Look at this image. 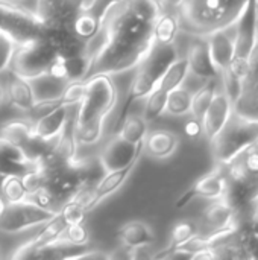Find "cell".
<instances>
[{
    "label": "cell",
    "instance_id": "42",
    "mask_svg": "<svg viewBox=\"0 0 258 260\" xmlns=\"http://www.w3.org/2000/svg\"><path fill=\"white\" fill-rule=\"evenodd\" d=\"M64 239L71 242L73 245H85L88 242V232L82 224H68L64 230Z\"/></svg>",
    "mask_w": 258,
    "mask_h": 260
},
{
    "label": "cell",
    "instance_id": "38",
    "mask_svg": "<svg viewBox=\"0 0 258 260\" xmlns=\"http://www.w3.org/2000/svg\"><path fill=\"white\" fill-rule=\"evenodd\" d=\"M59 213L64 216L67 224H82L88 212L85 210V207L81 203H78L76 200L71 198L62 206Z\"/></svg>",
    "mask_w": 258,
    "mask_h": 260
},
{
    "label": "cell",
    "instance_id": "50",
    "mask_svg": "<svg viewBox=\"0 0 258 260\" xmlns=\"http://www.w3.org/2000/svg\"><path fill=\"white\" fill-rule=\"evenodd\" d=\"M5 177H6V175H3V174L0 172V189H2V183H3V180H5Z\"/></svg>",
    "mask_w": 258,
    "mask_h": 260
},
{
    "label": "cell",
    "instance_id": "36",
    "mask_svg": "<svg viewBox=\"0 0 258 260\" xmlns=\"http://www.w3.org/2000/svg\"><path fill=\"white\" fill-rule=\"evenodd\" d=\"M195 236H196V225H195L193 222H179V224H176L175 229L172 230V241H170V245H169L164 251L158 253L155 257H157V259H158V257H166L167 253H170L172 250H175V248H178V247L187 244V242H189L192 238H195Z\"/></svg>",
    "mask_w": 258,
    "mask_h": 260
},
{
    "label": "cell",
    "instance_id": "30",
    "mask_svg": "<svg viewBox=\"0 0 258 260\" xmlns=\"http://www.w3.org/2000/svg\"><path fill=\"white\" fill-rule=\"evenodd\" d=\"M189 75V62L187 58H176L170 67L166 70V73L163 75L161 81L158 82V87L163 88L164 91L170 93L172 90L178 88L182 85V82L186 81Z\"/></svg>",
    "mask_w": 258,
    "mask_h": 260
},
{
    "label": "cell",
    "instance_id": "51",
    "mask_svg": "<svg viewBox=\"0 0 258 260\" xmlns=\"http://www.w3.org/2000/svg\"><path fill=\"white\" fill-rule=\"evenodd\" d=\"M255 12H257V17H258V0H255Z\"/></svg>",
    "mask_w": 258,
    "mask_h": 260
},
{
    "label": "cell",
    "instance_id": "47",
    "mask_svg": "<svg viewBox=\"0 0 258 260\" xmlns=\"http://www.w3.org/2000/svg\"><path fill=\"white\" fill-rule=\"evenodd\" d=\"M3 99H5V88H3L2 84H0V105H2V102H3Z\"/></svg>",
    "mask_w": 258,
    "mask_h": 260
},
{
    "label": "cell",
    "instance_id": "35",
    "mask_svg": "<svg viewBox=\"0 0 258 260\" xmlns=\"http://www.w3.org/2000/svg\"><path fill=\"white\" fill-rule=\"evenodd\" d=\"M167 91L160 88L158 85L146 96L148 102L144 107V120L146 122H154L158 119L164 111H166V102H167Z\"/></svg>",
    "mask_w": 258,
    "mask_h": 260
},
{
    "label": "cell",
    "instance_id": "15",
    "mask_svg": "<svg viewBox=\"0 0 258 260\" xmlns=\"http://www.w3.org/2000/svg\"><path fill=\"white\" fill-rule=\"evenodd\" d=\"M233 111L258 120V59L251 61L249 72L242 81V93L233 104Z\"/></svg>",
    "mask_w": 258,
    "mask_h": 260
},
{
    "label": "cell",
    "instance_id": "11",
    "mask_svg": "<svg viewBox=\"0 0 258 260\" xmlns=\"http://www.w3.org/2000/svg\"><path fill=\"white\" fill-rule=\"evenodd\" d=\"M41 37L50 43L58 58H67L88 52V41L76 35L73 24H43Z\"/></svg>",
    "mask_w": 258,
    "mask_h": 260
},
{
    "label": "cell",
    "instance_id": "46",
    "mask_svg": "<svg viewBox=\"0 0 258 260\" xmlns=\"http://www.w3.org/2000/svg\"><path fill=\"white\" fill-rule=\"evenodd\" d=\"M6 204H8V203H6V201H5V198H3V197L0 195V213H2L3 210H5Z\"/></svg>",
    "mask_w": 258,
    "mask_h": 260
},
{
    "label": "cell",
    "instance_id": "26",
    "mask_svg": "<svg viewBox=\"0 0 258 260\" xmlns=\"http://www.w3.org/2000/svg\"><path fill=\"white\" fill-rule=\"evenodd\" d=\"M33 123L23 120V119H14L2 125L0 128V137L8 140L9 143L18 146L23 149L29 140L33 137Z\"/></svg>",
    "mask_w": 258,
    "mask_h": 260
},
{
    "label": "cell",
    "instance_id": "25",
    "mask_svg": "<svg viewBox=\"0 0 258 260\" xmlns=\"http://www.w3.org/2000/svg\"><path fill=\"white\" fill-rule=\"evenodd\" d=\"M8 94L9 99L12 102V105L21 111L29 113L32 110V107L35 105V96H33V90L32 85L29 82L27 78L18 76L15 73H12L11 79L8 81Z\"/></svg>",
    "mask_w": 258,
    "mask_h": 260
},
{
    "label": "cell",
    "instance_id": "21",
    "mask_svg": "<svg viewBox=\"0 0 258 260\" xmlns=\"http://www.w3.org/2000/svg\"><path fill=\"white\" fill-rule=\"evenodd\" d=\"M68 119V105L61 104L47 114L38 117L33 123V134L43 140H53L62 131Z\"/></svg>",
    "mask_w": 258,
    "mask_h": 260
},
{
    "label": "cell",
    "instance_id": "53",
    "mask_svg": "<svg viewBox=\"0 0 258 260\" xmlns=\"http://www.w3.org/2000/svg\"><path fill=\"white\" fill-rule=\"evenodd\" d=\"M257 37H258V20H257Z\"/></svg>",
    "mask_w": 258,
    "mask_h": 260
},
{
    "label": "cell",
    "instance_id": "54",
    "mask_svg": "<svg viewBox=\"0 0 258 260\" xmlns=\"http://www.w3.org/2000/svg\"><path fill=\"white\" fill-rule=\"evenodd\" d=\"M17 2H18V0H17Z\"/></svg>",
    "mask_w": 258,
    "mask_h": 260
},
{
    "label": "cell",
    "instance_id": "52",
    "mask_svg": "<svg viewBox=\"0 0 258 260\" xmlns=\"http://www.w3.org/2000/svg\"><path fill=\"white\" fill-rule=\"evenodd\" d=\"M254 146H255V148H257V149H258V140H257V142H255V145H254Z\"/></svg>",
    "mask_w": 258,
    "mask_h": 260
},
{
    "label": "cell",
    "instance_id": "43",
    "mask_svg": "<svg viewBox=\"0 0 258 260\" xmlns=\"http://www.w3.org/2000/svg\"><path fill=\"white\" fill-rule=\"evenodd\" d=\"M204 133V128H202V120L199 119H192L186 123V134L187 137L190 139H198L201 134Z\"/></svg>",
    "mask_w": 258,
    "mask_h": 260
},
{
    "label": "cell",
    "instance_id": "2",
    "mask_svg": "<svg viewBox=\"0 0 258 260\" xmlns=\"http://www.w3.org/2000/svg\"><path fill=\"white\" fill-rule=\"evenodd\" d=\"M85 82V93L75 117V136L78 143L91 145L102 136L103 122L117 102V90L109 75H94Z\"/></svg>",
    "mask_w": 258,
    "mask_h": 260
},
{
    "label": "cell",
    "instance_id": "27",
    "mask_svg": "<svg viewBox=\"0 0 258 260\" xmlns=\"http://www.w3.org/2000/svg\"><path fill=\"white\" fill-rule=\"evenodd\" d=\"M178 32H179V21H178L176 14L161 12L160 17L157 18L155 27H154L155 43H161V44L175 43Z\"/></svg>",
    "mask_w": 258,
    "mask_h": 260
},
{
    "label": "cell",
    "instance_id": "16",
    "mask_svg": "<svg viewBox=\"0 0 258 260\" xmlns=\"http://www.w3.org/2000/svg\"><path fill=\"white\" fill-rule=\"evenodd\" d=\"M231 114L233 102L230 101V98L225 94V91L216 93L202 117V128L208 140H213L217 136V133L225 126Z\"/></svg>",
    "mask_w": 258,
    "mask_h": 260
},
{
    "label": "cell",
    "instance_id": "1",
    "mask_svg": "<svg viewBox=\"0 0 258 260\" xmlns=\"http://www.w3.org/2000/svg\"><path fill=\"white\" fill-rule=\"evenodd\" d=\"M163 12L158 0H111L100 14V38L90 50L88 78L94 75H117L140 64L154 40L157 18Z\"/></svg>",
    "mask_w": 258,
    "mask_h": 260
},
{
    "label": "cell",
    "instance_id": "24",
    "mask_svg": "<svg viewBox=\"0 0 258 260\" xmlns=\"http://www.w3.org/2000/svg\"><path fill=\"white\" fill-rule=\"evenodd\" d=\"M119 238H120L122 245L129 250L148 247L155 239L152 229L141 221H131L125 224L119 232Z\"/></svg>",
    "mask_w": 258,
    "mask_h": 260
},
{
    "label": "cell",
    "instance_id": "12",
    "mask_svg": "<svg viewBox=\"0 0 258 260\" xmlns=\"http://www.w3.org/2000/svg\"><path fill=\"white\" fill-rule=\"evenodd\" d=\"M144 151L143 143H129L120 136L111 139L102 149L99 155V163L103 168L105 172L120 169L134 160H138L141 157V152Z\"/></svg>",
    "mask_w": 258,
    "mask_h": 260
},
{
    "label": "cell",
    "instance_id": "23",
    "mask_svg": "<svg viewBox=\"0 0 258 260\" xmlns=\"http://www.w3.org/2000/svg\"><path fill=\"white\" fill-rule=\"evenodd\" d=\"M178 143H179V140H178L176 134L166 131V129H157V131H152L151 134H148V137H144L143 148L148 151V154L151 157L166 158L176 151Z\"/></svg>",
    "mask_w": 258,
    "mask_h": 260
},
{
    "label": "cell",
    "instance_id": "48",
    "mask_svg": "<svg viewBox=\"0 0 258 260\" xmlns=\"http://www.w3.org/2000/svg\"><path fill=\"white\" fill-rule=\"evenodd\" d=\"M161 5H172L173 3V0H158Z\"/></svg>",
    "mask_w": 258,
    "mask_h": 260
},
{
    "label": "cell",
    "instance_id": "29",
    "mask_svg": "<svg viewBox=\"0 0 258 260\" xmlns=\"http://www.w3.org/2000/svg\"><path fill=\"white\" fill-rule=\"evenodd\" d=\"M99 27H100V15H97L91 9H85L79 12L73 21V30L76 32L78 37L88 41V44L97 35Z\"/></svg>",
    "mask_w": 258,
    "mask_h": 260
},
{
    "label": "cell",
    "instance_id": "19",
    "mask_svg": "<svg viewBox=\"0 0 258 260\" xmlns=\"http://www.w3.org/2000/svg\"><path fill=\"white\" fill-rule=\"evenodd\" d=\"M187 62H189V72H192L195 76L201 79H216L220 73L217 67L214 66L208 44L207 41H196L190 46L187 53Z\"/></svg>",
    "mask_w": 258,
    "mask_h": 260
},
{
    "label": "cell",
    "instance_id": "5",
    "mask_svg": "<svg viewBox=\"0 0 258 260\" xmlns=\"http://www.w3.org/2000/svg\"><path fill=\"white\" fill-rule=\"evenodd\" d=\"M258 140V120L243 117L233 111L225 126L211 140L213 155L222 165H230L245 149Z\"/></svg>",
    "mask_w": 258,
    "mask_h": 260
},
{
    "label": "cell",
    "instance_id": "45",
    "mask_svg": "<svg viewBox=\"0 0 258 260\" xmlns=\"http://www.w3.org/2000/svg\"><path fill=\"white\" fill-rule=\"evenodd\" d=\"M251 235L258 239V215H254L252 222H251Z\"/></svg>",
    "mask_w": 258,
    "mask_h": 260
},
{
    "label": "cell",
    "instance_id": "22",
    "mask_svg": "<svg viewBox=\"0 0 258 260\" xmlns=\"http://www.w3.org/2000/svg\"><path fill=\"white\" fill-rule=\"evenodd\" d=\"M32 90H33V96L35 101H52V99H61L68 81L58 78L55 75H52L50 72L38 75L35 78L29 79Z\"/></svg>",
    "mask_w": 258,
    "mask_h": 260
},
{
    "label": "cell",
    "instance_id": "7",
    "mask_svg": "<svg viewBox=\"0 0 258 260\" xmlns=\"http://www.w3.org/2000/svg\"><path fill=\"white\" fill-rule=\"evenodd\" d=\"M0 30L21 44L41 35L43 21L35 11L17 3V0H0Z\"/></svg>",
    "mask_w": 258,
    "mask_h": 260
},
{
    "label": "cell",
    "instance_id": "6",
    "mask_svg": "<svg viewBox=\"0 0 258 260\" xmlns=\"http://www.w3.org/2000/svg\"><path fill=\"white\" fill-rule=\"evenodd\" d=\"M56 59L58 55L50 43L40 35L38 38L15 46L9 67L12 69V73L30 79L47 73Z\"/></svg>",
    "mask_w": 258,
    "mask_h": 260
},
{
    "label": "cell",
    "instance_id": "34",
    "mask_svg": "<svg viewBox=\"0 0 258 260\" xmlns=\"http://www.w3.org/2000/svg\"><path fill=\"white\" fill-rule=\"evenodd\" d=\"M192 107V93L182 87H178L172 90L167 94V102H166V111L172 116H184L190 113Z\"/></svg>",
    "mask_w": 258,
    "mask_h": 260
},
{
    "label": "cell",
    "instance_id": "14",
    "mask_svg": "<svg viewBox=\"0 0 258 260\" xmlns=\"http://www.w3.org/2000/svg\"><path fill=\"white\" fill-rule=\"evenodd\" d=\"M227 189H228V184H227L225 177L222 175L220 171H214V172L205 175L204 178H201L190 190H187L176 201V207L182 209L195 198H207V200L224 198L227 193Z\"/></svg>",
    "mask_w": 258,
    "mask_h": 260
},
{
    "label": "cell",
    "instance_id": "40",
    "mask_svg": "<svg viewBox=\"0 0 258 260\" xmlns=\"http://www.w3.org/2000/svg\"><path fill=\"white\" fill-rule=\"evenodd\" d=\"M17 43L3 30H0V73L5 72L11 66V59L14 55Z\"/></svg>",
    "mask_w": 258,
    "mask_h": 260
},
{
    "label": "cell",
    "instance_id": "28",
    "mask_svg": "<svg viewBox=\"0 0 258 260\" xmlns=\"http://www.w3.org/2000/svg\"><path fill=\"white\" fill-rule=\"evenodd\" d=\"M233 218L234 210L227 201H224V198H219V201H214L205 209V221L214 230L233 225Z\"/></svg>",
    "mask_w": 258,
    "mask_h": 260
},
{
    "label": "cell",
    "instance_id": "18",
    "mask_svg": "<svg viewBox=\"0 0 258 260\" xmlns=\"http://www.w3.org/2000/svg\"><path fill=\"white\" fill-rule=\"evenodd\" d=\"M35 168L36 163L29 160L18 146L0 137V172L3 175L23 177Z\"/></svg>",
    "mask_w": 258,
    "mask_h": 260
},
{
    "label": "cell",
    "instance_id": "4",
    "mask_svg": "<svg viewBox=\"0 0 258 260\" xmlns=\"http://www.w3.org/2000/svg\"><path fill=\"white\" fill-rule=\"evenodd\" d=\"M178 58V52L173 43L170 44H161V43H154L146 56L140 61L138 64V72L135 73L129 88H128V96L125 101V105L122 108L120 117H119V126L126 117V113L129 107L138 101L146 98L161 81L163 75L166 70L170 67V64Z\"/></svg>",
    "mask_w": 258,
    "mask_h": 260
},
{
    "label": "cell",
    "instance_id": "37",
    "mask_svg": "<svg viewBox=\"0 0 258 260\" xmlns=\"http://www.w3.org/2000/svg\"><path fill=\"white\" fill-rule=\"evenodd\" d=\"M211 251L214 253L216 259H249V257H252V253L248 251L245 247L233 245L228 242L217 244V245L211 247Z\"/></svg>",
    "mask_w": 258,
    "mask_h": 260
},
{
    "label": "cell",
    "instance_id": "10",
    "mask_svg": "<svg viewBox=\"0 0 258 260\" xmlns=\"http://www.w3.org/2000/svg\"><path fill=\"white\" fill-rule=\"evenodd\" d=\"M94 0H36L35 12L43 24H73L79 12L90 9Z\"/></svg>",
    "mask_w": 258,
    "mask_h": 260
},
{
    "label": "cell",
    "instance_id": "3",
    "mask_svg": "<svg viewBox=\"0 0 258 260\" xmlns=\"http://www.w3.org/2000/svg\"><path fill=\"white\" fill-rule=\"evenodd\" d=\"M248 0H173L179 29L192 35L208 37L233 24Z\"/></svg>",
    "mask_w": 258,
    "mask_h": 260
},
{
    "label": "cell",
    "instance_id": "9",
    "mask_svg": "<svg viewBox=\"0 0 258 260\" xmlns=\"http://www.w3.org/2000/svg\"><path fill=\"white\" fill-rule=\"evenodd\" d=\"M55 215V212L43 209L27 200L6 204L5 210L0 213V230L3 233H20L26 229L46 224Z\"/></svg>",
    "mask_w": 258,
    "mask_h": 260
},
{
    "label": "cell",
    "instance_id": "20",
    "mask_svg": "<svg viewBox=\"0 0 258 260\" xmlns=\"http://www.w3.org/2000/svg\"><path fill=\"white\" fill-rule=\"evenodd\" d=\"M90 66H91V56L88 52H85V53H79V55H73L67 58H58L49 72L68 82L84 81L88 76Z\"/></svg>",
    "mask_w": 258,
    "mask_h": 260
},
{
    "label": "cell",
    "instance_id": "39",
    "mask_svg": "<svg viewBox=\"0 0 258 260\" xmlns=\"http://www.w3.org/2000/svg\"><path fill=\"white\" fill-rule=\"evenodd\" d=\"M220 76L224 79V87H225V94L230 98V101L234 104L240 93H242V79L228 67L225 70L220 72Z\"/></svg>",
    "mask_w": 258,
    "mask_h": 260
},
{
    "label": "cell",
    "instance_id": "8",
    "mask_svg": "<svg viewBox=\"0 0 258 260\" xmlns=\"http://www.w3.org/2000/svg\"><path fill=\"white\" fill-rule=\"evenodd\" d=\"M257 12L255 0H248L242 14L236 20V43H234V56L230 69L243 81L249 72V59L252 49L257 41Z\"/></svg>",
    "mask_w": 258,
    "mask_h": 260
},
{
    "label": "cell",
    "instance_id": "32",
    "mask_svg": "<svg viewBox=\"0 0 258 260\" xmlns=\"http://www.w3.org/2000/svg\"><path fill=\"white\" fill-rule=\"evenodd\" d=\"M216 94V79H208L205 85H202L195 94H192V107L190 113L195 119L202 120L207 108L210 107L213 98Z\"/></svg>",
    "mask_w": 258,
    "mask_h": 260
},
{
    "label": "cell",
    "instance_id": "41",
    "mask_svg": "<svg viewBox=\"0 0 258 260\" xmlns=\"http://www.w3.org/2000/svg\"><path fill=\"white\" fill-rule=\"evenodd\" d=\"M85 87H87L85 79L84 81H71V82H68L64 93H62V96H61L62 104H65V105L79 104V101L82 99V96L85 93Z\"/></svg>",
    "mask_w": 258,
    "mask_h": 260
},
{
    "label": "cell",
    "instance_id": "44",
    "mask_svg": "<svg viewBox=\"0 0 258 260\" xmlns=\"http://www.w3.org/2000/svg\"><path fill=\"white\" fill-rule=\"evenodd\" d=\"M108 257H109V256L105 254V253H99V251H84V253H76V254H73L70 259H108Z\"/></svg>",
    "mask_w": 258,
    "mask_h": 260
},
{
    "label": "cell",
    "instance_id": "31",
    "mask_svg": "<svg viewBox=\"0 0 258 260\" xmlns=\"http://www.w3.org/2000/svg\"><path fill=\"white\" fill-rule=\"evenodd\" d=\"M148 134V122L141 116H126L123 122L120 123V133L119 136L125 139L129 143H143L144 137Z\"/></svg>",
    "mask_w": 258,
    "mask_h": 260
},
{
    "label": "cell",
    "instance_id": "33",
    "mask_svg": "<svg viewBox=\"0 0 258 260\" xmlns=\"http://www.w3.org/2000/svg\"><path fill=\"white\" fill-rule=\"evenodd\" d=\"M0 195L5 198V201L8 204L24 201L27 197V189H26L23 177L21 175H6L2 183Z\"/></svg>",
    "mask_w": 258,
    "mask_h": 260
},
{
    "label": "cell",
    "instance_id": "13",
    "mask_svg": "<svg viewBox=\"0 0 258 260\" xmlns=\"http://www.w3.org/2000/svg\"><path fill=\"white\" fill-rule=\"evenodd\" d=\"M236 43V21L208 35V50L219 73L231 66Z\"/></svg>",
    "mask_w": 258,
    "mask_h": 260
},
{
    "label": "cell",
    "instance_id": "49",
    "mask_svg": "<svg viewBox=\"0 0 258 260\" xmlns=\"http://www.w3.org/2000/svg\"><path fill=\"white\" fill-rule=\"evenodd\" d=\"M254 206H255V215H258V195L254 198Z\"/></svg>",
    "mask_w": 258,
    "mask_h": 260
},
{
    "label": "cell",
    "instance_id": "17",
    "mask_svg": "<svg viewBox=\"0 0 258 260\" xmlns=\"http://www.w3.org/2000/svg\"><path fill=\"white\" fill-rule=\"evenodd\" d=\"M137 163H138V160H134L132 163H129V165H126V166H123L120 169H114V171L105 172V175L91 189L90 210L94 209L102 200H105L106 197H109L111 193H114L116 190H119L123 186V183L129 178V175L135 169Z\"/></svg>",
    "mask_w": 258,
    "mask_h": 260
}]
</instances>
